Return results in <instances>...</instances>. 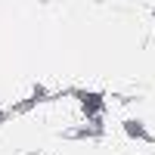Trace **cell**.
Returning <instances> with one entry per match:
<instances>
[{
    "mask_svg": "<svg viewBox=\"0 0 155 155\" xmlns=\"http://www.w3.org/2000/svg\"><path fill=\"white\" fill-rule=\"evenodd\" d=\"M9 115H12V112H3V109H0V127H3V124L9 121Z\"/></svg>",
    "mask_w": 155,
    "mask_h": 155,
    "instance_id": "2",
    "label": "cell"
},
{
    "mask_svg": "<svg viewBox=\"0 0 155 155\" xmlns=\"http://www.w3.org/2000/svg\"><path fill=\"white\" fill-rule=\"evenodd\" d=\"M121 130H124L127 140H134V143H155V134H149V127L140 118H124L121 121Z\"/></svg>",
    "mask_w": 155,
    "mask_h": 155,
    "instance_id": "1",
    "label": "cell"
}]
</instances>
